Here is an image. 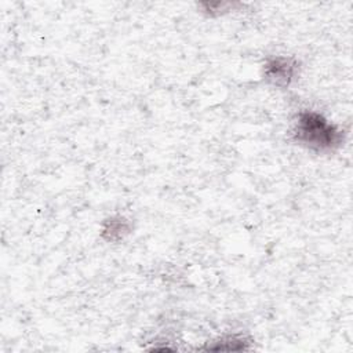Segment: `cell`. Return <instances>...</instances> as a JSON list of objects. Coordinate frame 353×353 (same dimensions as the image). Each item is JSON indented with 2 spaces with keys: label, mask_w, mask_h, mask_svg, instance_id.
Instances as JSON below:
<instances>
[{
  "label": "cell",
  "mask_w": 353,
  "mask_h": 353,
  "mask_svg": "<svg viewBox=\"0 0 353 353\" xmlns=\"http://www.w3.org/2000/svg\"><path fill=\"white\" fill-rule=\"evenodd\" d=\"M298 138L316 148H327L335 142L336 132L328 125L319 114L306 113L302 114L296 125Z\"/></svg>",
  "instance_id": "6da1fadb"
},
{
  "label": "cell",
  "mask_w": 353,
  "mask_h": 353,
  "mask_svg": "<svg viewBox=\"0 0 353 353\" xmlns=\"http://www.w3.org/2000/svg\"><path fill=\"white\" fill-rule=\"evenodd\" d=\"M292 66L290 65L288 61L285 59H274L269 66H268V76L276 83H288L290 79L292 77Z\"/></svg>",
  "instance_id": "7a4b0ae2"
}]
</instances>
